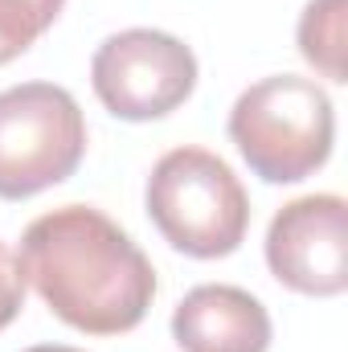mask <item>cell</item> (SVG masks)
<instances>
[{
    "label": "cell",
    "mask_w": 348,
    "mask_h": 352,
    "mask_svg": "<svg viewBox=\"0 0 348 352\" xmlns=\"http://www.w3.org/2000/svg\"><path fill=\"white\" fill-rule=\"evenodd\" d=\"M25 352H83V349H70V344H37V349H25Z\"/></svg>",
    "instance_id": "8fae6325"
},
{
    "label": "cell",
    "mask_w": 348,
    "mask_h": 352,
    "mask_svg": "<svg viewBox=\"0 0 348 352\" xmlns=\"http://www.w3.org/2000/svg\"><path fill=\"white\" fill-rule=\"evenodd\" d=\"M270 336L262 299L230 283L193 287L173 311V340L180 352H266Z\"/></svg>",
    "instance_id": "52a82bcc"
},
{
    "label": "cell",
    "mask_w": 348,
    "mask_h": 352,
    "mask_svg": "<svg viewBox=\"0 0 348 352\" xmlns=\"http://www.w3.org/2000/svg\"><path fill=\"white\" fill-rule=\"evenodd\" d=\"M17 263L45 307L87 336L140 328L156 299L148 254L123 226L90 205H62L29 221Z\"/></svg>",
    "instance_id": "6da1fadb"
},
{
    "label": "cell",
    "mask_w": 348,
    "mask_h": 352,
    "mask_svg": "<svg viewBox=\"0 0 348 352\" xmlns=\"http://www.w3.org/2000/svg\"><path fill=\"white\" fill-rule=\"evenodd\" d=\"M87 119L74 94L54 82L0 90V201H29L78 173Z\"/></svg>",
    "instance_id": "277c9868"
},
{
    "label": "cell",
    "mask_w": 348,
    "mask_h": 352,
    "mask_svg": "<svg viewBox=\"0 0 348 352\" xmlns=\"http://www.w3.org/2000/svg\"><path fill=\"white\" fill-rule=\"evenodd\" d=\"M160 238L188 258H230L250 230V197L234 168L205 148L164 152L144 192Z\"/></svg>",
    "instance_id": "3957f363"
},
{
    "label": "cell",
    "mask_w": 348,
    "mask_h": 352,
    "mask_svg": "<svg viewBox=\"0 0 348 352\" xmlns=\"http://www.w3.org/2000/svg\"><path fill=\"white\" fill-rule=\"evenodd\" d=\"M230 140L266 184H299L332 156L336 111L328 90L299 74H270L238 94Z\"/></svg>",
    "instance_id": "7a4b0ae2"
},
{
    "label": "cell",
    "mask_w": 348,
    "mask_h": 352,
    "mask_svg": "<svg viewBox=\"0 0 348 352\" xmlns=\"http://www.w3.org/2000/svg\"><path fill=\"white\" fill-rule=\"evenodd\" d=\"M25 274H21V263H17V254L0 242V332L21 316V307H25Z\"/></svg>",
    "instance_id": "30bf717a"
},
{
    "label": "cell",
    "mask_w": 348,
    "mask_h": 352,
    "mask_svg": "<svg viewBox=\"0 0 348 352\" xmlns=\"http://www.w3.org/2000/svg\"><path fill=\"white\" fill-rule=\"evenodd\" d=\"M90 87L115 119L152 123L188 102L197 87V58L173 33L123 29L94 50Z\"/></svg>",
    "instance_id": "5b68a950"
},
{
    "label": "cell",
    "mask_w": 348,
    "mask_h": 352,
    "mask_svg": "<svg viewBox=\"0 0 348 352\" xmlns=\"http://www.w3.org/2000/svg\"><path fill=\"white\" fill-rule=\"evenodd\" d=\"M66 0H0V66L17 62L58 16Z\"/></svg>",
    "instance_id": "9c48e42d"
},
{
    "label": "cell",
    "mask_w": 348,
    "mask_h": 352,
    "mask_svg": "<svg viewBox=\"0 0 348 352\" xmlns=\"http://www.w3.org/2000/svg\"><path fill=\"white\" fill-rule=\"evenodd\" d=\"M270 274L316 299H332L348 287V205L336 192H312L287 201L266 230Z\"/></svg>",
    "instance_id": "8992f818"
},
{
    "label": "cell",
    "mask_w": 348,
    "mask_h": 352,
    "mask_svg": "<svg viewBox=\"0 0 348 352\" xmlns=\"http://www.w3.org/2000/svg\"><path fill=\"white\" fill-rule=\"evenodd\" d=\"M299 54L307 66H316L328 82L345 78V0H307L299 16Z\"/></svg>",
    "instance_id": "ba28073f"
}]
</instances>
